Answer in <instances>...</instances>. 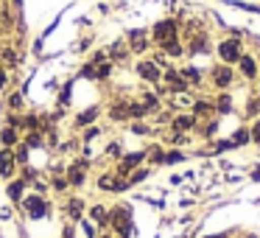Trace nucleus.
Here are the masks:
<instances>
[{
  "label": "nucleus",
  "mask_w": 260,
  "mask_h": 238,
  "mask_svg": "<svg viewBox=\"0 0 260 238\" xmlns=\"http://www.w3.org/2000/svg\"><path fill=\"white\" fill-rule=\"evenodd\" d=\"M249 135H252V143L260 148V118H254L252 124H249Z\"/></svg>",
  "instance_id": "43"
},
{
  "label": "nucleus",
  "mask_w": 260,
  "mask_h": 238,
  "mask_svg": "<svg viewBox=\"0 0 260 238\" xmlns=\"http://www.w3.org/2000/svg\"><path fill=\"white\" fill-rule=\"evenodd\" d=\"M109 232L115 238H132L135 235V219H132V204H112L109 207Z\"/></svg>",
  "instance_id": "1"
},
{
  "label": "nucleus",
  "mask_w": 260,
  "mask_h": 238,
  "mask_svg": "<svg viewBox=\"0 0 260 238\" xmlns=\"http://www.w3.org/2000/svg\"><path fill=\"white\" fill-rule=\"evenodd\" d=\"M246 53V42L243 40H232V37H224V40L215 42V56H218L221 65H232L235 68L238 59Z\"/></svg>",
  "instance_id": "4"
},
{
  "label": "nucleus",
  "mask_w": 260,
  "mask_h": 238,
  "mask_svg": "<svg viewBox=\"0 0 260 238\" xmlns=\"http://www.w3.org/2000/svg\"><path fill=\"white\" fill-rule=\"evenodd\" d=\"M31 188H34V193H40V196H48V191H51V182L37 176V180L31 182Z\"/></svg>",
  "instance_id": "42"
},
{
  "label": "nucleus",
  "mask_w": 260,
  "mask_h": 238,
  "mask_svg": "<svg viewBox=\"0 0 260 238\" xmlns=\"http://www.w3.org/2000/svg\"><path fill=\"white\" fill-rule=\"evenodd\" d=\"M187 157H190V154H187L185 148H165V160H162V165H179V163H187Z\"/></svg>",
  "instance_id": "29"
},
{
  "label": "nucleus",
  "mask_w": 260,
  "mask_h": 238,
  "mask_svg": "<svg viewBox=\"0 0 260 238\" xmlns=\"http://www.w3.org/2000/svg\"><path fill=\"white\" fill-rule=\"evenodd\" d=\"M115 180H118L115 171H104V174L98 176L95 188H98V191H104V193H115Z\"/></svg>",
  "instance_id": "30"
},
{
  "label": "nucleus",
  "mask_w": 260,
  "mask_h": 238,
  "mask_svg": "<svg viewBox=\"0 0 260 238\" xmlns=\"http://www.w3.org/2000/svg\"><path fill=\"white\" fill-rule=\"evenodd\" d=\"M109 118L115 124H126L129 121V98H118V101L109 104Z\"/></svg>",
  "instance_id": "20"
},
{
  "label": "nucleus",
  "mask_w": 260,
  "mask_h": 238,
  "mask_svg": "<svg viewBox=\"0 0 260 238\" xmlns=\"http://www.w3.org/2000/svg\"><path fill=\"white\" fill-rule=\"evenodd\" d=\"M235 73H238V79L249 81V84H254V81L260 79V73H257V56H254V53L249 51V48H246V53H243V56L238 59Z\"/></svg>",
  "instance_id": "8"
},
{
  "label": "nucleus",
  "mask_w": 260,
  "mask_h": 238,
  "mask_svg": "<svg viewBox=\"0 0 260 238\" xmlns=\"http://www.w3.org/2000/svg\"><path fill=\"white\" fill-rule=\"evenodd\" d=\"M104 154H107L109 160H115V163H118V160L126 154V152H123V143H120V140H112V143H107V148H104Z\"/></svg>",
  "instance_id": "36"
},
{
  "label": "nucleus",
  "mask_w": 260,
  "mask_h": 238,
  "mask_svg": "<svg viewBox=\"0 0 260 238\" xmlns=\"http://www.w3.org/2000/svg\"><path fill=\"white\" fill-rule=\"evenodd\" d=\"M129 132H132V135L146 137V135H154V126L146 124V121H129Z\"/></svg>",
  "instance_id": "33"
},
{
  "label": "nucleus",
  "mask_w": 260,
  "mask_h": 238,
  "mask_svg": "<svg viewBox=\"0 0 260 238\" xmlns=\"http://www.w3.org/2000/svg\"><path fill=\"white\" fill-rule=\"evenodd\" d=\"M249 180H252V182H260V168H252V171H249Z\"/></svg>",
  "instance_id": "51"
},
{
  "label": "nucleus",
  "mask_w": 260,
  "mask_h": 238,
  "mask_svg": "<svg viewBox=\"0 0 260 238\" xmlns=\"http://www.w3.org/2000/svg\"><path fill=\"white\" fill-rule=\"evenodd\" d=\"M254 56H257V73H260V53H254Z\"/></svg>",
  "instance_id": "55"
},
{
  "label": "nucleus",
  "mask_w": 260,
  "mask_h": 238,
  "mask_svg": "<svg viewBox=\"0 0 260 238\" xmlns=\"http://www.w3.org/2000/svg\"><path fill=\"white\" fill-rule=\"evenodd\" d=\"M207 79H210V84H213L215 93H224V90H230V87L235 84L238 73H235V68H232V65H221L218 62V65H213V68H210Z\"/></svg>",
  "instance_id": "5"
},
{
  "label": "nucleus",
  "mask_w": 260,
  "mask_h": 238,
  "mask_svg": "<svg viewBox=\"0 0 260 238\" xmlns=\"http://www.w3.org/2000/svg\"><path fill=\"white\" fill-rule=\"evenodd\" d=\"M3 59H6L9 65L17 62V56H14V48H3V53H0V62H3Z\"/></svg>",
  "instance_id": "48"
},
{
  "label": "nucleus",
  "mask_w": 260,
  "mask_h": 238,
  "mask_svg": "<svg viewBox=\"0 0 260 238\" xmlns=\"http://www.w3.org/2000/svg\"><path fill=\"white\" fill-rule=\"evenodd\" d=\"M87 219L98 227V230H109V207L107 204H87Z\"/></svg>",
  "instance_id": "12"
},
{
  "label": "nucleus",
  "mask_w": 260,
  "mask_h": 238,
  "mask_svg": "<svg viewBox=\"0 0 260 238\" xmlns=\"http://www.w3.org/2000/svg\"><path fill=\"white\" fill-rule=\"evenodd\" d=\"M190 112L196 115L199 121H207V118H213V115H215L213 96H210V98H204V96H196V98H193V104H190Z\"/></svg>",
  "instance_id": "13"
},
{
  "label": "nucleus",
  "mask_w": 260,
  "mask_h": 238,
  "mask_svg": "<svg viewBox=\"0 0 260 238\" xmlns=\"http://www.w3.org/2000/svg\"><path fill=\"white\" fill-rule=\"evenodd\" d=\"M6 87H9V70H6V68H0V93L6 90Z\"/></svg>",
  "instance_id": "49"
},
{
  "label": "nucleus",
  "mask_w": 260,
  "mask_h": 238,
  "mask_svg": "<svg viewBox=\"0 0 260 238\" xmlns=\"http://www.w3.org/2000/svg\"><path fill=\"white\" fill-rule=\"evenodd\" d=\"M95 238H115V235H112V232H109V230H104V232H98Z\"/></svg>",
  "instance_id": "53"
},
{
  "label": "nucleus",
  "mask_w": 260,
  "mask_h": 238,
  "mask_svg": "<svg viewBox=\"0 0 260 238\" xmlns=\"http://www.w3.org/2000/svg\"><path fill=\"white\" fill-rule=\"evenodd\" d=\"M112 70H115V65L109 62V59L104 65H98V68H95V81H107L109 76H112Z\"/></svg>",
  "instance_id": "38"
},
{
  "label": "nucleus",
  "mask_w": 260,
  "mask_h": 238,
  "mask_svg": "<svg viewBox=\"0 0 260 238\" xmlns=\"http://www.w3.org/2000/svg\"><path fill=\"white\" fill-rule=\"evenodd\" d=\"M226 6L238 9V12H249V14H260V6H254V3H243V0H232V3H226Z\"/></svg>",
  "instance_id": "39"
},
{
  "label": "nucleus",
  "mask_w": 260,
  "mask_h": 238,
  "mask_svg": "<svg viewBox=\"0 0 260 238\" xmlns=\"http://www.w3.org/2000/svg\"><path fill=\"white\" fill-rule=\"evenodd\" d=\"M218 126H221V118L218 115H213V118H207V121H199V129H196V135L202 137V140H215V135H218Z\"/></svg>",
  "instance_id": "16"
},
{
  "label": "nucleus",
  "mask_w": 260,
  "mask_h": 238,
  "mask_svg": "<svg viewBox=\"0 0 260 238\" xmlns=\"http://www.w3.org/2000/svg\"><path fill=\"white\" fill-rule=\"evenodd\" d=\"M213 107H215V115H232V112H235V98H232V93L230 90L215 93V96H213Z\"/></svg>",
  "instance_id": "15"
},
{
  "label": "nucleus",
  "mask_w": 260,
  "mask_h": 238,
  "mask_svg": "<svg viewBox=\"0 0 260 238\" xmlns=\"http://www.w3.org/2000/svg\"><path fill=\"white\" fill-rule=\"evenodd\" d=\"M70 93H73V84H64L62 93H59V104H62V107H68V104H70Z\"/></svg>",
  "instance_id": "46"
},
{
  "label": "nucleus",
  "mask_w": 260,
  "mask_h": 238,
  "mask_svg": "<svg viewBox=\"0 0 260 238\" xmlns=\"http://www.w3.org/2000/svg\"><path fill=\"white\" fill-rule=\"evenodd\" d=\"M6 126H14V129L23 132V115H20V112H9L6 115Z\"/></svg>",
  "instance_id": "44"
},
{
  "label": "nucleus",
  "mask_w": 260,
  "mask_h": 238,
  "mask_svg": "<svg viewBox=\"0 0 260 238\" xmlns=\"http://www.w3.org/2000/svg\"><path fill=\"white\" fill-rule=\"evenodd\" d=\"M126 45H129L132 53H146L148 48H151V34H148L146 28H129L126 31Z\"/></svg>",
  "instance_id": "9"
},
{
  "label": "nucleus",
  "mask_w": 260,
  "mask_h": 238,
  "mask_svg": "<svg viewBox=\"0 0 260 238\" xmlns=\"http://www.w3.org/2000/svg\"><path fill=\"white\" fill-rule=\"evenodd\" d=\"M98 115H101V107H90V109H84V112L76 115L73 126H76V129H87V126H92L98 121Z\"/></svg>",
  "instance_id": "21"
},
{
  "label": "nucleus",
  "mask_w": 260,
  "mask_h": 238,
  "mask_svg": "<svg viewBox=\"0 0 260 238\" xmlns=\"http://www.w3.org/2000/svg\"><path fill=\"white\" fill-rule=\"evenodd\" d=\"M179 25L182 23L176 17H165V20H159V23H154V28H151V45L162 48V45H168V42H174V40H182Z\"/></svg>",
  "instance_id": "3"
},
{
  "label": "nucleus",
  "mask_w": 260,
  "mask_h": 238,
  "mask_svg": "<svg viewBox=\"0 0 260 238\" xmlns=\"http://www.w3.org/2000/svg\"><path fill=\"white\" fill-rule=\"evenodd\" d=\"M159 51H162L168 59H179V56H185V42H182V40H174V42H168V45H162Z\"/></svg>",
  "instance_id": "31"
},
{
  "label": "nucleus",
  "mask_w": 260,
  "mask_h": 238,
  "mask_svg": "<svg viewBox=\"0 0 260 238\" xmlns=\"http://www.w3.org/2000/svg\"><path fill=\"white\" fill-rule=\"evenodd\" d=\"M64 216H68V221H79V219H84L87 216V202L81 196H70L68 202H64Z\"/></svg>",
  "instance_id": "14"
},
{
  "label": "nucleus",
  "mask_w": 260,
  "mask_h": 238,
  "mask_svg": "<svg viewBox=\"0 0 260 238\" xmlns=\"http://www.w3.org/2000/svg\"><path fill=\"white\" fill-rule=\"evenodd\" d=\"M151 174H154L151 165H140V168H135L129 176H126V180H129V185H132V188H137V185H143L146 180H151Z\"/></svg>",
  "instance_id": "28"
},
{
  "label": "nucleus",
  "mask_w": 260,
  "mask_h": 238,
  "mask_svg": "<svg viewBox=\"0 0 260 238\" xmlns=\"http://www.w3.org/2000/svg\"><path fill=\"white\" fill-rule=\"evenodd\" d=\"M0 219H3V221L12 219V207H3V210H0Z\"/></svg>",
  "instance_id": "52"
},
{
  "label": "nucleus",
  "mask_w": 260,
  "mask_h": 238,
  "mask_svg": "<svg viewBox=\"0 0 260 238\" xmlns=\"http://www.w3.org/2000/svg\"><path fill=\"white\" fill-rule=\"evenodd\" d=\"M185 53L190 56H199V53H210V31H196L193 37L185 40Z\"/></svg>",
  "instance_id": "11"
},
{
  "label": "nucleus",
  "mask_w": 260,
  "mask_h": 238,
  "mask_svg": "<svg viewBox=\"0 0 260 238\" xmlns=\"http://www.w3.org/2000/svg\"><path fill=\"white\" fill-rule=\"evenodd\" d=\"M12 152H14V163H17V165H28V157H31V148L25 146L23 140H20L17 146L12 148Z\"/></svg>",
  "instance_id": "34"
},
{
  "label": "nucleus",
  "mask_w": 260,
  "mask_h": 238,
  "mask_svg": "<svg viewBox=\"0 0 260 238\" xmlns=\"http://www.w3.org/2000/svg\"><path fill=\"white\" fill-rule=\"evenodd\" d=\"M165 160V146L162 143H151V146L146 148V163H151V168H159Z\"/></svg>",
  "instance_id": "25"
},
{
  "label": "nucleus",
  "mask_w": 260,
  "mask_h": 238,
  "mask_svg": "<svg viewBox=\"0 0 260 238\" xmlns=\"http://www.w3.org/2000/svg\"><path fill=\"white\" fill-rule=\"evenodd\" d=\"M165 146L168 148H185V146H190V135L168 129V135H165Z\"/></svg>",
  "instance_id": "26"
},
{
  "label": "nucleus",
  "mask_w": 260,
  "mask_h": 238,
  "mask_svg": "<svg viewBox=\"0 0 260 238\" xmlns=\"http://www.w3.org/2000/svg\"><path fill=\"white\" fill-rule=\"evenodd\" d=\"M168 129H174V132H185V135H193V132L199 129V118L190 112V109H185V112H174V118H171Z\"/></svg>",
  "instance_id": "10"
},
{
  "label": "nucleus",
  "mask_w": 260,
  "mask_h": 238,
  "mask_svg": "<svg viewBox=\"0 0 260 238\" xmlns=\"http://www.w3.org/2000/svg\"><path fill=\"white\" fill-rule=\"evenodd\" d=\"M23 143L28 148H45V132H25Z\"/></svg>",
  "instance_id": "32"
},
{
  "label": "nucleus",
  "mask_w": 260,
  "mask_h": 238,
  "mask_svg": "<svg viewBox=\"0 0 260 238\" xmlns=\"http://www.w3.org/2000/svg\"><path fill=\"white\" fill-rule=\"evenodd\" d=\"M48 182H51V191H56V193H68L70 191V182H68L64 174H53Z\"/></svg>",
  "instance_id": "35"
},
{
  "label": "nucleus",
  "mask_w": 260,
  "mask_h": 238,
  "mask_svg": "<svg viewBox=\"0 0 260 238\" xmlns=\"http://www.w3.org/2000/svg\"><path fill=\"white\" fill-rule=\"evenodd\" d=\"M81 79H92V81H95V65L87 62L84 68H81Z\"/></svg>",
  "instance_id": "47"
},
{
  "label": "nucleus",
  "mask_w": 260,
  "mask_h": 238,
  "mask_svg": "<svg viewBox=\"0 0 260 238\" xmlns=\"http://www.w3.org/2000/svg\"><path fill=\"white\" fill-rule=\"evenodd\" d=\"M137 101H140L143 107H146V112H148V115H157L159 109H162V96H159V93H143V96L137 98Z\"/></svg>",
  "instance_id": "22"
},
{
  "label": "nucleus",
  "mask_w": 260,
  "mask_h": 238,
  "mask_svg": "<svg viewBox=\"0 0 260 238\" xmlns=\"http://www.w3.org/2000/svg\"><path fill=\"white\" fill-rule=\"evenodd\" d=\"M25 193H28V185H25V182L20 180V176H17V180H9V185H6V196H9V202H12V204H20Z\"/></svg>",
  "instance_id": "19"
},
{
  "label": "nucleus",
  "mask_w": 260,
  "mask_h": 238,
  "mask_svg": "<svg viewBox=\"0 0 260 238\" xmlns=\"http://www.w3.org/2000/svg\"><path fill=\"white\" fill-rule=\"evenodd\" d=\"M107 48H101V51H92V56H90V65H95V68H98V65H104V62H107Z\"/></svg>",
  "instance_id": "45"
},
{
  "label": "nucleus",
  "mask_w": 260,
  "mask_h": 238,
  "mask_svg": "<svg viewBox=\"0 0 260 238\" xmlns=\"http://www.w3.org/2000/svg\"><path fill=\"white\" fill-rule=\"evenodd\" d=\"M135 73H137V79H143L146 84H154V87L162 84V68H159L154 59H140V62L135 65Z\"/></svg>",
  "instance_id": "7"
},
{
  "label": "nucleus",
  "mask_w": 260,
  "mask_h": 238,
  "mask_svg": "<svg viewBox=\"0 0 260 238\" xmlns=\"http://www.w3.org/2000/svg\"><path fill=\"white\" fill-rule=\"evenodd\" d=\"M9 109H12V112H20V109H23V93L20 90L9 93Z\"/></svg>",
  "instance_id": "40"
},
{
  "label": "nucleus",
  "mask_w": 260,
  "mask_h": 238,
  "mask_svg": "<svg viewBox=\"0 0 260 238\" xmlns=\"http://www.w3.org/2000/svg\"><path fill=\"white\" fill-rule=\"evenodd\" d=\"M171 185H182V182H185V174H171Z\"/></svg>",
  "instance_id": "50"
},
{
  "label": "nucleus",
  "mask_w": 260,
  "mask_h": 238,
  "mask_svg": "<svg viewBox=\"0 0 260 238\" xmlns=\"http://www.w3.org/2000/svg\"><path fill=\"white\" fill-rule=\"evenodd\" d=\"M230 140H232V146H235V148H246V146H252V135H249V126H238V129L230 135Z\"/></svg>",
  "instance_id": "27"
},
{
  "label": "nucleus",
  "mask_w": 260,
  "mask_h": 238,
  "mask_svg": "<svg viewBox=\"0 0 260 238\" xmlns=\"http://www.w3.org/2000/svg\"><path fill=\"white\" fill-rule=\"evenodd\" d=\"M107 56H109V62H112V65H123L126 59L132 56V51H129V45H126V40L112 42V45L107 48Z\"/></svg>",
  "instance_id": "17"
},
{
  "label": "nucleus",
  "mask_w": 260,
  "mask_h": 238,
  "mask_svg": "<svg viewBox=\"0 0 260 238\" xmlns=\"http://www.w3.org/2000/svg\"><path fill=\"white\" fill-rule=\"evenodd\" d=\"M20 140H23V137H20V129H14V126H3V129H0V148H14Z\"/></svg>",
  "instance_id": "23"
},
{
  "label": "nucleus",
  "mask_w": 260,
  "mask_h": 238,
  "mask_svg": "<svg viewBox=\"0 0 260 238\" xmlns=\"http://www.w3.org/2000/svg\"><path fill=\"white\" fill-rule=\"evenodd\" d=\"M92 163L87 157H76L68 163V168H64V176H68L70 188H84L87 185V174H90Z\"/></svg>",
  "instance_id": "6"
},
{
  "label": "nucleus",
  "mask_w": 260,
  "mask_h": 238,
  "mask_svg": "<svg viewBox=\"0 0 260 238\" xmlns=\"http://www.w3.org/2000/svg\"><path fill=\"white\" fill-rule=\"evenodd\" d=\"M14 171H17L14 152L12 148H0V176H3V180H14Z\"/></svg>",
  "instance_id": "18"
},
{
  "label": "nucleus",
  "mask_w": 260,
  "mask_h": 238,
  "mask_svg": "<svg viewBox=\"0 0 260 238\" xmlns=\"http://www.w3.org/2000/svg\"><path fill=\"white\" fill-rule=\"evenodd\" d=\"M179 73H182V79H185L190 87H202V81H204V73L196 68V65H185V68H179Z\"/></svg>",
  "instance_id": "24"
},
{
  "label": "nucleus",
  "mask_w": 260,
  "mask_h": 238,
  "mask_svg": "<svg viewBox=\"0 0 260 238\" xmlns=\"http://www.w3.org/2000/svg\"><path fill=\"white\" fill-rule=\"evenodd\" d=\"M0 53H3V42H0Z\"/></svg>",
  "instance_id": "56"
},
{
  "label": "nucleus",
  "mask_w": 260,
  "mask_h": 238,
  "mask_svg": "<svg viewBox=\"0 0 260 238\" xmlns=\"http://www.w3.org/2000/svg\"><path fill=\"white\" fill-rule=\"evenodd\" d=\"M95 137H101V126H95V124L87 126V129L81 132V140H84V143H92Z\"/></svg>",
  "instance_id": "41"
},
{
  "label": "nucleus",
  "mask_w": 260,
  "mask_h": 238,
  "mask_svg": "<svg viewBox=\"0 0 260 238\" xmlns=\"http://www.w3.org/2000/svg\"><path fill=\"white\" fill-rule=\"evenodd\" d=\"M20 210L25 213V219L31 221H42L53 213V204L48 202V196H40V193H25L23 202H20Z\"/></svg>",
  "instance_id": "2"
},
{
  "label": "nucleus",
  "mask_w": 260,
  "mask_h": 238,
  "mask_svg": "<svg viewBox=\"0 0 260 238\" xmlns=\"http://www.w3.org/2000/svg\"><path fill=\"white\" fill-rule=\"evenodd\" d=\"M246 118H260V96H249V101H246Z\"/></svg>",
  "instance_id": "37"
},
{
  "label": "nucleus",
  "mask_w": 260,
  "mask_h": 238,
  "mask_svg": "<svg viewBox=\"0 0 260 238\" xmlns=\"http://www.w3.org/2000/svg\"><path fill=\"white\" fill-rule=\"evenodd\" d=\"M252 93H254V96H260V79L254 81V90H252Z\"/></svg>",
  "instance_id": "54"
}]
</instances>
